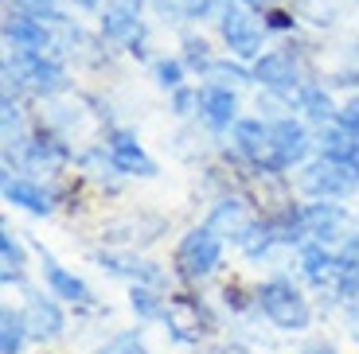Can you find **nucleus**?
<instances>
[{"instance_id": "1", "label": "nucleus", "mask_w": 359, "mask_h": 354, "mask_svg": "<svg viewBox=\"0 0 359 354\" xmlns=\"http://www.w3.org/2000/svg\"><path fill=\"white\" fill-rule=\"evenodd\" d=\"M258 300H262V311H266V316L273 319L278 327L297 331V327H305V323H309V308H305V300L297 296L293 284H285V281H269V284H262Z\"/></svg>"}, {"instance_id": "2", "label": "nucleus", "mask_w": 359, "mask_h": 354, "mask_svg": "<svg viewBox=\"0 0 359 354\" xmlns=\"http://www.w3.org/2000/svg\"><path fill=\"white\" fill-rule=\"evenodd\" d=\"M219 257H223V246H219L215 230L203 226V230H191L188 238L180 241V269L188 276H203L219 265Z\"/></svg>"}, {"instance_id": "3", "label": "nucleus", "mask_w": 359, "mask_h": 354, "mask_svg": "<svg viewBox=\"0 0 359 354\" xmlns=\"http://www.w3.org/2000/svg\"><path fill=\"white\" fill-rule=\"evenodd\" d=\"M309 152V136L297 121H278L269 129V168H289V164H301Z\"/></svg>"}, {"instance_id": "4", "label": "nucleus", "mask_w": 359, "mask_h": 354, "mask_svg": "<svg viewBox=\"0 0 359 354\" xmlns=\"http://www.w3.org/2000/svg\"><path fill=\"white\" fill-rule=\"evenodd\" d=\"M351 164H336V160H324V164H316V168L305 171V187L313 191V195H344V191H351V183H355L359 171H348Z\"/></svg>"}, {"instance_id": "5", "label": "nucleus", "mask_w": 359, "mask_h": 354, "mask_svg": "<svg viewBox=\"0 0 359 354\" xmlns=\"http://www.w3.org/2000/svg\"><path fill=\"white\" fill-rule=\"evenodd\" d=\"M8 71L24 74V82L32 90H39V94H51V90L63 86V71H59L55 62H43V59H39V51L16 55V62H8Z\"/></svg>"}, {"instance_id": "6", "label": "nucleus", "mask_w": 359, "mask_h": 354, "mask_svg": "<svg viewBox=\"0 0 359 354\" xmlns=\"http://www.w3.org/2000/svg\"><path fill=\"white\" fill-rule=\"evenodd\" d=\"M223 39L231 43V51L243 55V59H250V55L262 51L258 27L250 24V16H246L243 8H226V12H223Z\"/></svg>"}, {"instance_id": "7", "label": "nucleus", "mask_w": 359, "mask_h": 354, "mask_svg": "<svg viewBox=\"0 0 359 354\" xmlns=\"http://www.w3.org/2000/svg\"><path fill=\"white\" fill-rule=\"evenodd\" d=\"M137 16H141V0H106L102 31H106L109 39H129V43H133V36H141Z\"/></svg>"}, {"instance_id": "8", "label": "nucleus", "mask_w": 359, "mask_h": 354, "mask_svg": "<svg viewBox=\"0 0 359 354\" xmlns=\"http://www.w3.org/2000/svg\"><path fill=\"white\" fill-rule=\"evenodd\" d=\"M301 222L309 226V234H316V238L324 241V238H340L348 214H344L340 206H332V203H316V206H309V211L301 214Z\"/></svg>"}, {"instance_id": "9", "label": "nucleus", "mask_w": 359, "mask_h": 354, "mask_svg": "<svg viewBox=\"0 0 359 354\" xmlns=\"http://www.w3.org/2000/svg\"><path fill=\"white\" fill-rule=\"evenodd\" d=\"M4 36L12 39V43L20 47V51H39V47H47V27L43 20H32V16H12L8 24H4Z\"/></svg>"}, {"instance_id": "10", "label": "nucleus", "mask_w": 359, "mask_h": 354, "mask_svg": "<svg viewBox=\"0 0 359 354\" xmlns=\"http://www.w3.org/2000/svg\"><path fill=\"white\" fill-rule=\"evenodd\" d=\"M109 152H114V164L121 171H137V176H153V160H144V152L137 148V141L129 133H117L114 141H109Z\"/></svg>"}, {"instance_id": "11", "label": "nucleus", "mask_w": 359, "mask_h": 354, "mask_svg": "<svg viewBox=\"0 0 359 354\" xmlns=\"http://www.w3.org/2000/svg\"><path fill=\"white\" fill-rule=\"evenodd\" d=\"M196 101H199V109H203V117L211 125H231V117H234V94H231V90L203 86L196 94Z\"/></svg>"}, {"instance_id": "12", "label": "nucleus", "mask_w": 359, "mask_h": 354, "mask_svg": "<svg viewBox=\"0 0 359 354\" xmlns=\"http://www.w3.org/2000/svg\"><path fill=\"white\" fill-rule=\"evenodd\" d=\"M254 78L273 86V90H289L297 82V71L285 55H266V59H258V66H254Z\"/></svg>"}, {"instance_id": "13", "label": "nucleus", "mask_w": 359, "mask_h": 354, "mask_svg": "<svg viewBox=\"0 0 359 354\" xmlns=\"http://www.w3.org/2000/svg\"><path fill=\"white\" fill-rule=\"evenodd\" d=\"M320 152H324V160H336V164H351V168H355L359 141L348 129H328V133L320 136Z\"/></svg>"}, {"instance_id": "14", "label": "nucleus", "mask_w": 359, "mask_h": 354, "mask_svg": "<svg viewBox=\"0 0 359 354\" xmlns=\"http://www.w3.org/2000/svg\"><path fill=\"white\" fill-rule=\"evenodd\" d=\"M4 195H8L12 203L27 206V211H36V214H47V211H51V199H47V191H43V187H36V183H27V179H8V183H4Z\"/></svg>"}, {"instance_id": "15", "label": "nucleus", "mask_w": 359, "mask_h": 354, "mask_svg": "<svg viewBox=\"0 0 359 354\" xmlns=\"http://www.w3.org/2000/svg\"><path fill=\"white\" fill-rule=\"evenodd\" d=\"M234 141L243 144L246 156L262 160V152H269V129H262L258 121H238L234 125Z\"/></svg>"}, {"instance_id": "16", "label": "nucleus", "mask_w": 359, "mask_h": 354, "mask_svg": "<svg viewBox=\"0 0 359 354\" xmlns=\"http://www.w3.org/2000/svg\"><path fill=\"white\" fill-rule=\"evenodd\" d=\"M153 4L161 16H172V20H203L215 8V0H153Z\"/></svg>"}, {"instance_id": "17", "label": "nucleus", "mask_w": 359, "mask_h": 354, "mask_svg": "<svg viewBox=\"0 0 359 354\" xmlns=\"http://www.w3.org/2000/svg\"><path fill=\"white\" fill-rule=\"evenodd\" d=\"M43 273H47V284H51L59 296H67V300H82V296H86V284H82L79 276H71L67 269H59L55 261H43Z\"/></svg>"}, {"instance_id": "18", "label": "nucleus", "mask_w": 359, "mask_h": 354, "mask_svg": "<svg viewBox=\"0 0 359 354\" xmlns=\"http://www.w3.org/2000/svg\"><path fill=\"white\" fill-rule=\"evenodd\" d=\"M16 12L20 16H32V20H43V24H63V8L55 0H16Z\"/></svg>"}, {"instance_id": "19", "label": "nucleus", "mask_w": 359, "mask_h": 354, "mask_svg": "<svg viewBox=\"0 0 359 354\" xmlns=\"http://www.w3.org/2000/svg\"><path fill=\"white\" fill-rule=\"evenodd\" d=\"M27 316H32L36 331H47V335L63 327V316H59V311H55L47 300H39V296H32V304H27Z\"/></svg>"}, {"instance_id": "20", "label": "nucleus", "mask_w": 359, "mask_h": 354, "mask_svg": "<svg viewBox=\"0 0 359 354\" xmlns=\"http://www.w3.org/2000/svg\"><path fill=\"white\" fill-rule=\"evenodd\" d=\"M4 335H0V351L4 354H16L20 346H24V316H16V311H4Z\"/></svg>"}, {"instance_id": "21", "label": "nucleus", "mask_w": 359, "mask_h": 354, "mask_svg": "<svg viewBox=\"0 0 359 354\" xmlns=\"http://www.w3.org/2000/svg\"><path fill=\"white\" fill-rule=\"evenodd\" d=\"M301 261H305V273L313 276V281H324V273H328V265H332V257L324 253L320 246H305L301 249Z\"/></svg>"}, {"instance_id": "22", "label": "nucleus", "mask_w": 359, "mask_h": 354, "mask_svg": "<svg viewBox=\"0 0 359 354\" xmlns=\"http://www.w3.org/2000/svg\"><path fill=\"white\" fill-rule=\"evenodd\" d=\"M340 292L351 296V300H359V261H351V265H344V276H340Z\"/></svg>"}, {"instance_id": "23", "label": "nucleus", "mask_w": 359, "mask_h": 354, "mask_svg": "<svg viewBox=\"0 0 359 354\" xmlns=\"http://www.w3.org/2000/svg\"><path fill=\"white\" fill-rule=\"evenodd\" d=\"M0 249H4V265H8V273H4V276H16V265H20V249H16V241H12V234H8V230L0 234Z\"/></svg>"}, {"instance_id": "24", "label": "nucleus", "mask_w": 359, "mask_h": 354, "mask_svg": "<svg viewBox=\"0 0 359 354\" xmlns=\"http://www.w3.org/2000/svg\"><path fill=\"white\" fill-rule=\"evenodd\" d=\"M133 308L141 311V316H161V304H156V296L149 292V288H137L133 292Z\"/></svg>"}, {"instance_id": "25", "label": "nucleus", "mask_w": 359, "mask_h": 354, "mask_svg": "<svg viewBox=\"0 0 359 354\" xmlns=\"http://www.w3.org/2000/svg\"><path fill=\"white\" fill-rule=\"evenodd\" d=\"M156 82L161 86H180V62H172V59L156 62Z\"/></svg>"}, {"instance_id": "26", "label": "nucleus", "mask_w": 359, "mask_h": 354, "mask_svg": "<svg viewBox=\"0 0 359 354\" xmlns=\"http://www.w3.org/2000/svg\"><path fill=\"white\" fill-rule=\"evenodd\" d=\"M340 129H348V133L359 141V101H348V106L340 109Z\"/></svg>"}, {"instance_id": "27", "label": "nucleus", "mask_w": 359, "mask_h": 354, "mask_svg": "<svg viewBox=\"0 0 359 354\" xmlns=\"http://www.w3.org/2000/svg\"><path fill=\"white\" fill-rule=\"evenodd\" d=\"M305 106L313 117H328V98H324L320 90H305Z\"/></svg>"}, {"instance_id": "28", "label": "nucleus", "mask_w": 359, "mask_h": 354, "mask_svg": "<svg viewBox=\"0 0 359 354\" xmlns=\"http://www.w3.org/2000/svg\"><path fill=\"white\" fill-rule=\"evenodd\" d=\"M184 47H188V59L196 62V66H211V59H207V51H203V47H207L203 39H188Z\"/></svg>"}, {"instance_id": "29", "label": "nucleus", "mask_w": 359, "mask_h": 354, "mask_svg": "<svg viewBox=\"0 0 359 354\" xmlns=\"http://www.w3.org/2000/svg\"><path fill=\"white\" fill-rule=\"evenodd\" d=\"M188 106H191V94H188V90H184V94H180V98H176V109H180V113H188Z\"/></svg>"}, {"instance_id": "30", "label": "nucleus", "mask_w": 359, "mask_h": 354, "mask_svg": "<svg viewBox=\"0 0 359 354\" xmlns=\"http://www.w3.org/2000/svg\"><path fill=\"white\" fill-rule=\"evenodd\" d=\"M305 354H332V351H328V346H309Z\"/></svg>"}, {"instance_id": "31", "label": "nucleus", "mask_w": 359, "mask_h": 354, "mask_svg": "<svg viewBox=\"0 0 359 354\" xmlns=\"http://www.w3.org/2000/svg\"><path fill=\"white\" fill-rule=\"evenodd\" d=\"M79 4H82V8H94V4H98V0H79Z\"/></svg>"}, {"instance_id": "32", "label": "nucleus", "mask_w": 359, "mask_h": 354, "mask_svg": "<svg viewBox=\"0 0 359 354\" xmlns=\"http://www.w3.org/2000/svg\"><path fill=\"white\" fill-rule=\"evenodd\" d=\"M243 4H266V0H243Z\"/></svg>"}, {"instance_id": "33", "label": "nucleus", "mask_w": 359, "mask_h": 354, "mask_svg": "<svg viewBox=\"0 0 359 354\" xmlns=\"http://www.w3.org/2000/svg\"><path fill=\"white\" fill-rule=\"evenodd\" d=\"M231 354H243V351H231Z\"/></svg>"}]
</instances>
